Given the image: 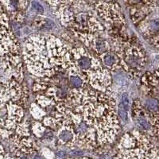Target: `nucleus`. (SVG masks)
<instances>
[{
    "instance_id": "f257e3e1",
    "label": "nucleus",
    "mask_w": 159,
    "mask_h": 159,
    "mask_svg": "<svg viewBox=\"0 0 159 159\" xmlns=\"http://www.w3.org/2000/svg\"><path fill=\"white\" fill-rule=\"evenodd\" d=\"M115 105L112 94L86 86L69 89L67 98L57 103L56 107L72 122L87 125L101 146L113 143L120 129Z\"/></svg>"
},
{
    "instance_id": "f03ea898",
    "label": "nucleus",
    "mask_w": 159,
    "mask_h": 159,
    "mask_svg": "<svg viewBox=\"0 0 159 159\" xmlns=\"http://www.w3.org/2000/svg\"><path fill=\"white\" fill-rule=\"evenodd\" d=\"M23 58L27 69L35 77L50 80L69 71L71 50L53 34H33L23 43Z\"/></svg>"
},
{
    "instance_id": "7ed1b4c3",
    "label": "nucleus",
    "mask_w": 159,
    "mask_h": 159,
    "mask_svg": "<svg viewBox=\"0 0 159 159\" xmlns=\"http://www.w3.org/2000/svg\"><path fill=\"white\" fill-rule=\"evenodd\" d=\"M1 12L2 77L5 74L6 80H14L20 83L23 80V71L19 42L11 32L9 19L3 7H1Z\"/></svg>"
},
{
    "instance_id": "20e7f679",
    "label": "nucleus",
    "mask_w": 159,
    "mask_h": 159,
    "mask_svg": "<svg viewBox=\"0 0 159 159\" xmlns=\"http://www.w3.org/2000/svg\"><path fill=\"white\" fill-rule=\"evenodd\" d=\"M113 159H159V149L138 130L126 133Z\"/></svg>"
},
{
    "instance_id": "39448f33",
    "label": "nucleus",
    "mask_w": 159,
    "mask_h": 159,
    "mask_svg": "<svg viewBox=\"0 0 159 159\" xmlns=\"http://www.w3.org/2000/svg\"><path fill=\"white\" fill-rule=\"evenodd\" d=\"M23 106L14 101L1 102V132L2 138H10L23 120Z\"/></svg>"
},
{
    "instance_id": "423d86ee",
    "label": "nucleus",
    "mask_w": 159,
    "mask_h": 159,
    "mask_svg": "<svg viewBox=\"0 0 159 159\" xmlns=\"http://www.w3.org/2000/svg\"><path fill=\"white\" fill-rule=\"evenodd\" d=\"M121 61L122 69L134 75H138L141 72L145 63L146 57L140 49L136 46H129L123 49L115 51Z\"/></svg>"
},
{
    "instance_id": "0eeeda50",
    "label": "nucleus",
    "mask_w": 159,
    "mask_h": 159,
    "mask_svg": "<svg viewBox=\"0 0 159 159\" xmlns=\"http://www.w3.org/2000/svg\"><path fill=\"white\" fill-rule=\"evenodd\" d=\"M100 17L111 24L112 28H121L124 25V18L116 2H95L93 3Z\"/></svg>"
},
{
    "instance_id": "6e6552de",
    "label": "nucleus",
    "mask_w": 159,
    "mask_h": 159,
    "mask_svg": "<svg viewBox=\"0 0 159 159\" xmlns=\"http://www.w3.org/2000/svg\"><path fill=\"white\" fill-rule=\"evenodd\" d=\"M100 57L103 64L108 68L110 70L115 71L122 69L121 66V61L119 56L117 55L115 51H108L107 53L102 54Z\"/></svg>"
},
{
    "instance_id": "1a4fd4ad",
    "label": "nucleus",
    "mask_w": 159,
    "mask_h": 159,
    "mask_svg": "<svg viewBox=\"0 0 159 159\" xmlns=\"http://www.w3.org/2000/svg\"><path fill=\"white\" fill-rule=\"evenodd\" d=\"M143 107L150 115H154L159 111V100L154 97L146 99L144 102Z\"/></svg>"
},
{
    "instance_id": "9d476101",
    "label": "nucleus",
    "mask_w": 159,
    "mask_h": 159,
    "mask_svg": "<svg viewBox=\"0 0 159 159\" xmlns=\"http://www.w3.org/2000/svg\"><path fill=\"white\" fill-rule=\"evenodd\" d=\"M117 113H118V116H119V121L121 122V124H126L127 122V119H128V111L125 110L121 102H119L118 107H117Z\"/></svg>"
},
{
    "instance_id": "9b49d317",
    "label": "nucleus",
    "mask_w": 159,
    "mask_h": 159,
    "mask_svg": "<svg viewBox=\"0 0 159 159\" xmlns=\"http://www.w3.org/2000/svg\"><path fill=\"white\" fill-rule=\"evenodd\" d=\"M69 82L72 86V88H82L85 87L84 80L78 76H69Z\"/></svg>"
},
{
    "instance_id": "f8f14e48",
    "label": "nucleus",
    "mask_w": 159,
    "mask_h": 159,
    "mask_svg": "<svg viewBox=\"0 0 159 159\" xmlns=\"http://www.w3.org/2000/svg\"><path fill=\"white\" fill-rule=\"evenodd\" d=\"M30 4H31L32 9H33L35 12H37V13L39 14H44V13H45V9H44V6H43L39 2L32 1Z\"/></svg>"
},
{
    "instance_id": "ddd939ff",
    "label": "nucleus",
    "mask_w": 159,
    "mask_h": 159,
    "mask_svg": "<svg viewBox=\"0 0 159 159\" xmlns=\"http://www.w3.org/2000/svg\"><path fill=\"white\" fill-rule=\"evenodd\" d=\"M120 102L122 104V106L127 111H129V97L127 92H122L120 99Z\"/></svg>"
},
{
    "instance_id": "4468645a",
    "label": "nucleus",
    "mask_w": 159,
    "mask_h": 159,
    "mask_svg": "<svg viewBox=\"0 0 159 159\" xmlns=\"http://www.w3.org/2000/svg\"><path fill=\"white\" fill-rule=\"evenodd\" d=\"M53 138H54V134H53V131L49 130V129H46L44 135H43V139H45V140H53Z\"/></svg>"
},
{
    "instance_id": "2eb2a0df",
    "label": "nucleus",
    "mask_w": 159,
    "mask_h": 159,
    "mask_svg": "<svg viewBox=\"0 0 159 159\" xmlns=\"http://www.w3.org/2000/svg\"><path fill=\"white\" fill-rule=\"evenodd\" d=\"M57 159H65L67 157V152L65 150H61L57 152Z\"/></svg>"
},
{
    "instance_id": "dca6fc26",
    "label": "nucleus",
    "mask_w": 159,
    "mask_h": 159,
    "mask_svg": "<svg viewBox=\"0 0 159 159\" xmlns=\"http://www.w3.org/2000/svg\"><path fill=\"white\" fill-rule=\"evenodd\" d=\"M19 158L20 159H29V158L28 157V155H26V154H21L19 156Z\"/></svg>"
}]
</instances>
